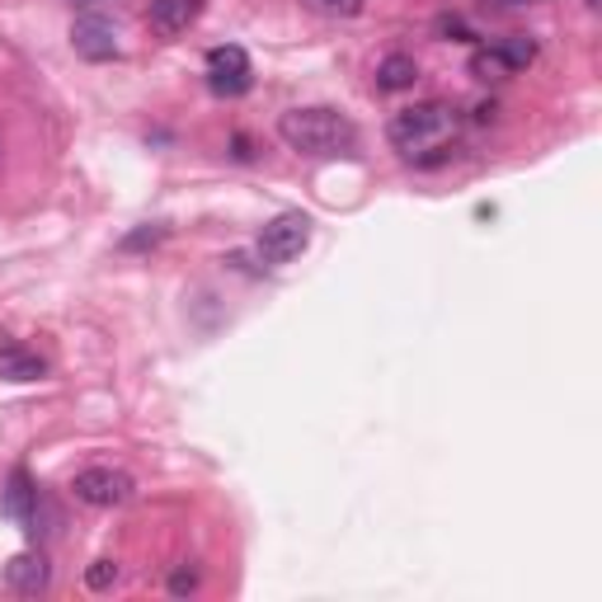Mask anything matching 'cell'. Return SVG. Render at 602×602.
<instances>
[{"label":"cell","mask_w":602,"mask_h":602,"mask_svg":"<svg viewBox=\"0 0 602 602\" xmlns=\"http://www.w3.org/2000/svg\"><path fill=\"white\" fill-rule=\"evenodd\" d=\"M278 137L288 142V150H297V156L325 160V156H349L358 146V128L339 109L311 104V109H292L278 118Z\"/></svg>","instance_id":"6da1fadb"},{"label":"cell","mask_w":602,"mask_h":602,"mask_svg":"<svg viewBox=\"0 0 602 602\" xmlns=\"http://www.w3.org/2000/svg\"><path fill=\"white\" fill-rule=\"evenodd\" d=\"M457 128H461V113L452 109L447 99H424V104H414V109H400L390 118L386 137L396 142V150L419 160L424 150H443L452 137H457Z\"/></svg>","instance_id":"7a4b0ae2"},{"label":"cell","mask_w":602,"mask_h":602,"mask_svg":"<svg viewBox=\"0 0 602 602\" xmlns=\"http://www.w3.org/2000/svg\"><path fill=\"white\" fill-rule=\"evenodd\" d=\"M71 494L89 508H118L137 494V480L128 471H113V466H85V471L71 480Z\"/></svg>","instance_id":"3957f363"},{"label":"cell","mask_w":602,"mask_h":602,"mask_svg":"<svg viewBox=\"0 0 602 602\" xmlns=\"http://www.w3.org/2000/svg\"><path fill=\"white\" fill-rule=\"evenodd\" d=\"M311 245V217L306 213H282L260 231V254L268 264H292Z\"/></svg>","instance_id":"277c9868"},{"label":"cell","mask_w":602,"mask_h":602,"mask_svg":"<svg viewBox=\"0 0 602 602\" xmlns=\"http://www.w3.org/2000/svg\"><path fill=\"white\" fill-rule=\"evenodd\" d=\"M207 85L217 95H245L250 89V57L245 48H213L207 52Z\"/></svg>","instance_id":"5b68a950"},{"label":"cell","mask_w":602,"mask_h":602,"mask_svg":"<svg viewBox=\"0 0 602 602\" xmlns=\"http://www.w3.org/2000/svg\"><path fill=\"white\" fill-rule=\"evenodd\" d=\"M203 10H207V0H150L146 24H150V34H160V38H179L198 24Z\"/></svg>","instance_id":"8992f818"},{"label":"cell","mask_w":602,"mask_h":602,"mask_svg":"<svg viewBox=\"0 0 602 602\" xmlns=\"http://www.w3.org/2000/svg\"><path fill=\"white\" fill-rule=\"evenodd\" d=\"M48 583H52V565H48V555H43V551H20L5 565V589L10 593L38 598V593H48Z\"/></svg>","instance_id":"52a82bcc"},{"label":"cell","mask_w":602,"mask_h":602,"mask_svg":"<svg viewBox=\"0 0 602 602\" xmlns=\"http://www.w3.org/2000/svg\"><path fill=\"white\" fill-rule=\"evenodd\" d=\"M71 48L89 57V62H109V57H118V34L109 20L85 14V20H75V28H71Z\"/></svg>","instance_id":"ba28073f"},{"label":"cell","mask_w":602,"mask_h":602,"mask_svg":"<svg viewBox=\"0 0 602 602\" xmlns=\"http://www.w3.org/2000/svg\"><path fill=\"white\" fill-rule=\"evenodd\" d=\"M38 490H34V480H28L24 471H14L10 475V485H5V514L14 518V522H34V514H38Z\"/></svg>","instance_id":"9c48e42d"},{"label":"cell","mask_w":602,"mask_h":602,"mask_svg":"<svg viewBox=\"0 0 602 602\" xmlns=\"http://www.w3.org/2000/svg\"><path fill=\"white\" fill-rule=\"evenodd\" d=\"M419 81V62L414 57H405V52H390L382 67H376V85L382 89H410Z\"/></svg>","instance_id":"30bf717a"},{"label":"cell","mask_w":602,"mask_h":602,"mask_svg":"<svg viewBox=\"0 0 602 602\" xmlns=\"http://www.w3.org/2000/svg\"><path fill=\"white\" fill-rule=\"evenodd\" d=\"M48 372L38 353H24V349H5L0 353V376H10V382H38V376Z\"/></svg>","instance_id":"8fae6325"},{"label":"cell","mask_w":602,"mask_h":602,"mask_svg":"<svg viewBox=\"0 0 602 602\" xmlns=\"http://www.w3.org/2000/svg\"><path fill=\"white\" fill-rule=\"evenodd\" d=\"M494 52L504 57V67H508V71H522V67H532V57H537V43L527 38V34H514V38H504Z\"/></svg>","instance_id":"7c38bea8"},{"label":"cell","mask_w":602,"mask_h":602,"mask_svg":"<svg viewBox=\"0 0 602 602\" xmlns=\"http://www.w3.org/2000/svg\"><path fill=\"white\" fill-rule=\"evenodd\" d=\"M306 10L315 14H329V20H353V14H363V0H301Z\"/></svg>","instance_id":"4fadbf2b"},{"label":"cell","mask_w":602,"mask_h":602,"mask_svg":"<svg viewBox=\"0 0 602 602\" xmlns=\"http://www.w3.org/2000/svg\"><path fill=\"white\" fill-rule=\"evenodd\" d=\"M508 67H504V57L494 52V48H480L475 57H471V75H480V81H494V75H504Z\"/></svg>","instance_id":"5bb4252c"},{"label":"cell","mask_w":602,"mask_h":602,"mask_svg":"<svg viewBox=\"0 0 602 602\" xmlns=\"http://www.w3.org/2000/svg\"><path fill=\"white\" fill-rule=\"evenodd\" d=\"M85 583H89V589H95V593L113 589V583H118V565H113V561H95V565L85 569Z\"/></svg>","instance_id":"9a60e30c"},{"label":"cell","mask_w":602,"mask_h":602,"mask_svg":"<svg viewBox=\"0 0 602 602\" xmlns=\"http://www.w3.org/2000/svg\"><path fill=\"white\" fill-rule=\"evenodd\" d=\"M193 589H198V569H193V565H179L174 575H170V593L184 598V593H193Z\"/></svg>","instance_id":"2e32d148"},{"label":"cell","mask_w":602,"mask_h":602,"mask_svg":"<svg viewBox=\"0 0 602 602\" xmlns=\"http://www.w3.org/2000/svg\"><path fill=\"white\" fill-rule=\"evenodd\" d=\"M165 240V226H146V231H132L123 240V250H146V245H160Z\"/></svg>","instance_id":"e0dca14e"},{"label":"cell","mask_w":602,"mask_h":602,"mask_svg":"<svg viewBox=\"0 0 602 602\" xmlns=\"http://www.w3.org/2000/svg\"><path fill=\"white\" fill-rule=\"evenodd\" d=\"M438 34H452V38H475L471 28H466L461 20H452V14H443V20H438Z\"/></svg>","instance_id":"ac0fdd59"},{"label":"cell","mask_w":602,"mask_h":602,"mask_svg":"<svg viewBox=\"0 0 602 602\" xmlns=\"http://www.w3.org/2000/svg\"><path fill=\"white\" fill-rule=\"evenodd\" d=\"M480 5H490V10H518V5H532V0H480Z\"/></svg>","instance_id":"d6986e66"}]
</instances>
